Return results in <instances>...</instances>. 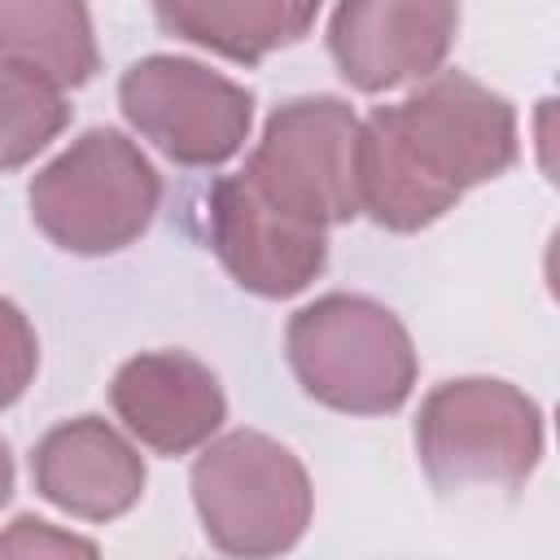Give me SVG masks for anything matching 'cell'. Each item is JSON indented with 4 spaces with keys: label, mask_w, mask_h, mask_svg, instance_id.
Listing matches in <instances>:
<instances>
[{
    "label": "cell",
    "mask_w": 560,
    "mask_h": 560,
    "mask_svg": "<svg viewBox=\"0 0 560 560\" xmlns=\"http://www.w3.org/2000/svg\"><path fill=\"white\" fill-rule=\"evenodd\" d=\"M512 158L516 122L508 101L468 74H438L402 105H381L359 122V210L394 232H416L451 210L464 188L503 175Z\"/></svg>",
    "instance_id": "obj_1"
},
{
    "label": "cell",
    "mask_w": 560,
    "mask_h": 560,
    "mask_svg": "<svg viewBox=\"0 0 560 560\" xmlns=\"http://www.w3.org/2000/svg\"><path fill=\"white\" fill-rule=\"evenodd\" d=\"M158 197L162 184L149 158L122 131L96 127L35 175L31 214L61 249L109 254L149 228Z\"/></svg>",
    "instance_id": "obj_2"
},
{
    "label": "cell",
    "mask_w": 560,
    "mask_h": 560,
    "mask_svg": "<svg viewBox=\"0 0 560 560\" xmlns=\"http://www.w3.org/2000/svg\"><path fill=\"white\" fill-rule=\"evenodd\" d=\"M289 363L302 389L337 411H394L416 381V354L402 324L350 293L319 298L289 324Z\"/></svg>",
    "instance_id": "obj_3"
},
{
    "label": "cell",
    "mask_w": 560,
    "mask_h": 560,
    "mask_svg": "<svg viewBox=\"0 0 560 560\" xmlns=\"http://www.w3.org/2000/svg\"><path fill=\"white\" fill-rule=\"evenodd\" d=\"M416 446L442 490H516L542 446L538 407L503 381L438 385L416 420Z\"/></svg>",
    "instance_id": "obj_4"
},
{
    "label": "cell",
    "mask_w": 560,
    "mask_h": 560,
    "mask_svg": "<svg viewBox=\"0 0 560 560\" xmlns=\"http://www.w3.org/2000/svg\"><path fill=\"white\" fill-rule=\"evenodd\" d=\"M354 136L359 122L346 101L311 96L271 114L241 179L284 219L328 228L359 214L354 192Z\"/></svg>",
    "instance_id": "obj_5"
},
{
    "label": "cell",
    "mask_w": 560,
    "mask_h": 560,
    "mask_svg": "<svg viewBox=\"0 0 560 560\" xmlns=\"http://www.w3.org/2000/svg\"><path fill=\"white\" fill-rule=\"evenodd\" d=\"M206 534L236 556H271L298 542L311 516L302 464L262 433H228L192 468Z\"/></svg>",
    "instance_id": "obj_6"
},
{
    "label": "cell",
    "mask_w": 560,
    "mask_h": 560,
    "mask_svg": "<svg viewBox=\"0 0 560 560\" xmlns=\"http://www.w3.org/2000/svg\"><path fill=\"white\" fill-rule=\"evenodd\" d=\"M118 101L131 127L184 166H214L232 158L254 114L245 88L184 57L136 61L118 83Z\"/></svg>",
    "instance_id": "obj_7"
},
{
    "label": "cell",
    "mask_w": 560,
    "mask_h": 560,
    "mask_svg": "<svg viewBox=\"0 0 560 560\" xmlns=\"http://www.w3.org/2000/svg\"><path fill=\"white\" fill-rule=\"evenodd\" d=\"M459 22V0H341L328 48L363 92L424 79L442 66Z\"/></svg>",
    "instance_id": "obj_8"
},
{
    "label": "cell",
    "mask_w": 560,
    "mask_h": 560,
    "mask_svg": "<svg viewBox=\"0 0 560 560\" xmlns=\"http://www.w3.org/2000/svg\"><path fill=\"white\" fill-rule=\"evenodd\" d=\"M206 223L210 245L236 276V284L262 298L298 293L324 267V228L276 214L241 175L214 184Z\"/></svg>",
    "instance_id": "obj_9"
},
{
    "label": "cell",
    "mask_w": 560,
    "mask_h": 560,
    "mask_svg": "<svg viewBox=\"0 0 560 560\" xmlns=\"http://www.w3.org/2000/svg\"><path fill=\"white\" fill-rule=\"evenodd\" d=\"M109 394L127 429L162 455L192 451L223 420V394L214 376L179 350H158L122 363Z\"/></svg>",
    "instance_id": "obj_10"
},
{
    "label": "cell",
    "mask_w": 560,
    "mask_h": 560,
    "mask_svg": "<svg viewBox=\"0 0 560 560\" xmlns=\"http://www.w3.org/2000/svg\"><path fill=\"white\" fill-rule=\"evenodd\" d=\"M31 472L48 503L88 521H109L127 512L144 490L140 455L96 416L57 424L35 446Z\"/></svg>",
    "instance_id": "obj_11"
},
{
    "label": "cell",
    "mask_w": 560,
    "mask_h": 560,
    "mask_svg": "<svg viewBox=\"0 0 560 560\" xmlns=\"http://www.w3.org/2000/svg\"><path fill=\"white\" fill-rule=\"evenodd\" d=\"M166 31L232 61H258L302 39L319 0H153Z\"/></svg>",
    "instance_id": "obj_12"
},
{
    "label": "cell",
    "mask_w": 560,
    "mask_h": 560,
    "mask_svg": "<svg viewBox=\"0 0 560 560\" xmlns=\"http://www.w3.org/2000/svg\"><path fill=\"white\" fill-rule=\"evenodd\" d=\"M0 52L57 83L92 79L96 39L83 0H0Z\"/></svg>",
    "instance_id": "obj_13"
},
{
    "label": "cell",
    "mask_w": 560,
    "mask_h": 560,
    "mask_svg": "<svg viewBox=\"0 0 560 560\" xmlns=\"http://www.w3.org/2000/svg\"><path fill=\"white\" fill-rule=\"evenodd\" d=\"M70 118L61 83L35 66L0 61V166L35 158Z\"/></svg>",
    "instance_id": "obj_14"
},
{
    "label": "cell",
    "mask_w": 560,
    "mask_h": 560,
    "mask_svg": "<svg viewBox=\"0 0 560 560\" xmlns=\"http://www.w3.org/2000/svg\"><path fill=\"white\" fill-rule=\"evenodd\" d=\"M35 372V332L26 315L0 298V407L13 402Z\"/></svg>",
    "instance_id": "obj_15"
},
{
    "label": "cell",
    "mask_w": 560,
    "mask_h": 560,
    "mask_svg": "<svg viewBox=\"0 0 560 560\" xmlns=\"http://www.w3.org/2000/svg\"><path fill=\"white\" fill-rule=\"evenodd\" d=\"M96 556V547L88 538H74V534H57L48 521H31V516H18L9 534H0V556Z\"/></svg>",
    "instance_id": "obj_16"
},
{
    "label": "cell",
    "mask_w": 560,
    "mask_h": 560,
    "mask_svg": "<svg viewBox=\"0 0 560 560\" xmlns=\"http://www.w3.org/2000/svg\"><path fill=\"white\" fill-rule=\"evenodd\" d=\"M9 490H13V464H9V451L0 442V503L9 499Z\"/></svg>",
    "instance_id": "obj_17"
}]
</instances>
